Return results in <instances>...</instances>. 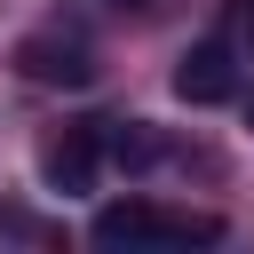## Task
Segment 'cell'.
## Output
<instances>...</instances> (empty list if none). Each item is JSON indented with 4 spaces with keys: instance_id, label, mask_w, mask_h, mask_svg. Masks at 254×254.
Returning a JSON list of instances; mask_svg holds the SVG:
<instances>
[{
    "instance_id": "obj_1",
    "label": "cell",
    "mask_w": 254,
    "mask_h": 254,
    "mask_svg": "<svg viewBox=\"0 0 254 254\" xmlns=\"http://www.w3.org/2000/svg\"><path fill=\"white\" fill-rule=\"evenodd\" d=\"M222 238L214 214H159L151 198H119L95 214V246H206Z\"/></svg>"
},
{
    "instance_id": "obj_2",
    "label": "cell",
    "mask_w": 254,
    "mask_h": 254,
    "mask_svg": "<svg viewBox=\"0 0 254 254\" xmlns=\"http://www.w3.org/2000/svg\"><path fill=\"white\" fill-rule=\"evenodd\" d=\"M95 167H103V127H56L40 143V175L64 198H87L95 190Z\"/></svg>"
},
{
    "instance_id": "obj_3",
    "label": "cell",
    "mask_w": 254,
    "mask_h": 254,
    "mask_svg": "<svg viewBox=\"0 0 254 254\" xmlns=\"http://www.w3.org/2000/svg\"><path fill=\"white\" fill-rule=\"evenodd\" d=\"M175 95L183 103H230L238 95V56H230V40H198V48H183V64H175Z\"/></svg>"
},
{
    "instance_id": "obj_4",
    "label": "cell",
    "mask_w": 254,
    "mask_h": 254,
    "mask_svg": "<svg viewBox=\"0 0 254 254\" xmlns=\"http://www.w3.org/2000/svg\"><path fill=\"white\" fill-rule=\"evenodd\" d=\"M16 71H24V79H40V87H87V79H95V56H87L79 40L32 32V40H16Z\"/></svg>"
},
{
    "instance_id": "obj_5",
    "label": "cell",
    "mask_w": 254,
    "mask_h": 254,
    "mask_svg": "<svg viewBox=\"0 0 254 254\" xmlns=\"http://www.w3.org/2000/svg\"><path fill=\"white\" fill-rule=\"evenodd\" d=\"M103 151H111L119 167H151V159H159V143L143 135V119H111V127H103Z\"/></svg>"
}]
</instances>
